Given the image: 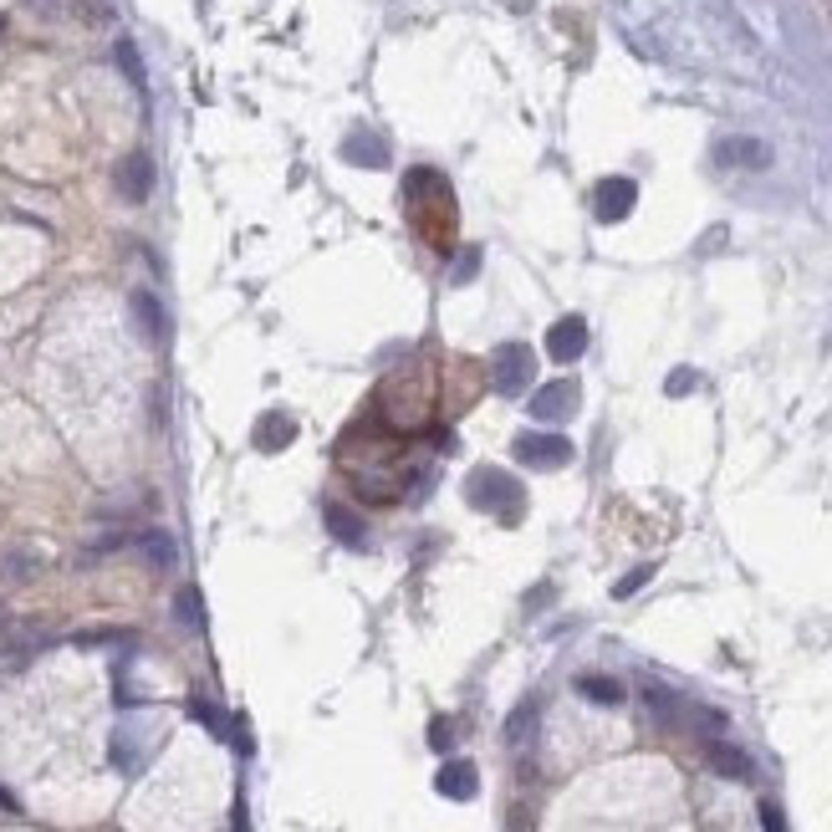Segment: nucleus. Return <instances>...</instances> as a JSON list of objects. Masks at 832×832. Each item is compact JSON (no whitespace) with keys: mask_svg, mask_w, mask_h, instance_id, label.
<instances>
[{"mask_svg":"<svg viewBox=\"0 0 832 832\" xmlns=\"http://www.w3.org/2000/svg\"><path fill=\"white\" fill-rule=\"evenodd\" d=\"M761 828H766V832H786L782 812H777V807H771V802H761Z\"/></svg>","mask_w":832,"mask_h":832,"instance_id":"23","label":"nucleus"},{"mask_svg":"<svg viewBox=\"0 0 832 832\" xmlns=\"http://www.w3.org/2000/svg\"><path fill=\"white\" fill-rule=\"evenodd\" d=\"M297 439V424L286 414H266V419H256V450H286Z\"/></svg>","mask_w":832,"mask_h":832,"instance_id":"9","label":"nucleus"},{"mask_svg":"<svg viewBox=\"0 0 832 832\" xmlns=\"http://www.w3.org/2000/svg\"><path fill=\"white\" fill-rule=\"evenodd\" d=\"M695 383V373H669V394H684Z\"/></svg>","mask_w":832,"mask_h":832,"instance_id":"24","label":"nucleus"},{"mask_svg":"<svg viewBox=\"0 0 832 832\" xmlns=\"http://www.w3.org/2000/svg\"><path fill=\"white\" fill-rule=\"evenodd\" d=\"M0 629H5V608H0Z\"/></svg>","mask_w":832,"mask_h":832,"instance_id":"27","label":"nucleus"},{"mask_svg":"<svg viewBox=\"0 0 832 832\" xmlns=\"http://www.w3.org/2000/svg\"><path fill=\"white\" fill-rule=\"evenodd\" d=\"M149 189H153L149 153H128V159L117 164V195H123V200H134V204H144V200H149Z\"/></svg>","mask_w":832,"mask_h":832,"instance_id":"7","label":"nucleus"},{"mask_svg":"<svg viewBox=\"0 0 832 832\" xmlns=\"http://www.w3.org/2000/svg\"><path fill=\"white\" fill-rule=\"evenodd\" d=\"M720 159H725V164H766V149L761 144H750V138H735V144L720 149Z\"/></svg>","mask_w":832,"mask_h":832,"instance_id":"16","label":"nucleus"},{"mask_svg":"<svg viewBox=\"0 0 832 832\" xmlns=\"http://www.w3.org/2000/svg\"><path fill=\"white\" fill-rule=\"evenodd\" d=\"M547 352L557 358V363L583 358V352H587V322H583V316H562V322H551V327H547Z\"/></svg>","mask_w":832,"mask_h":832,"instance_id":"5","label":"nucleus"},{"mask_svg":"<svg viewBox=\"0 0 832 832\" xmlns=\"http://www.w3.org/2000/svg\"><path fill=\"white\" fill-rule=\"evenodd\" d=\"M517 460L532 470H562L572 460V439L567 434H521L517 439Z\"/></svg>","mask_w":832,"mask_h":832,"instance_id":"3","label":"nucleus"},{"mask_svg":"<svg viewBox=\"0 0 832 832\" xmlns=\"http://www.w3.org/2000/svg\"><path fill=\"white\" fill-rule=\"evenodd\" d=\"M348 159H358V164H383V153L368 138H348Z\"/></svg>","mask_w":832,"mask_h":832,"instance_id":"20","label":"nucleus"},{"mask_svg":"<svg viewBox=\"0 0 832 832\" xmlns=\"http://www.w3.org/2000/svg\"><path fill=\"white\" fill-rule=\"evenodd\" d=\"M536 378V352L526 348V343H506V348H496V363H490V383H496V394H506V399H517V394H526Z\"/></svg>","mask_w":832,"mask_h":832,"instance_id":"2","label":"nucleus"},{"mask_svg":"<svg viewBox=\"0 0 832 832\" xmlns=\"http://www.w3.org/2000/svg\"><path fill=\"white\" fill-rule=\"evenodd\" d=\"M633 200H638V184L633 179H603L598 195H593V210H598V220H623L633 210Z\"/></svg>","mask_w":832,"mask_h":832,"instance_id":"6","label":"nucleus"},{"mask_svg":"<svg viewBox=\"0 0 832 832\" xmlns=\"http://www.w3.org/2000/svg\"><path fill=\"white\" fill-rule=\"evenodd\" d=\"M649 578H654V567H633L629 578H623V583L613 587V598H633V593H638V587L649 583Z\"/></svg>","mask_w":832,"mask_h":832,"instance_id":"19","label":"nucleus"},{"mask_svg":"<svg viewBox=\"0 0 832 832\" xmlns=\"http://www.w3.org/2000/svg\"><path fill=\"white\" fill-rule=\"evenodd\" d=\"M450 741H455V735H450V720H434V725H430V746H434V750H450Z\"/></svg>","mask_w":832,"mask_h":832,"instance_id":"22","label":"nucleus"},{"mask_svg":"<svg viewBox=\"0 0 832 832\" xmlns=\"http://www.w3.org/2000/svg\"><path fill=\"white\" fill-rule=\"evenodd\" d=\"M0 812H16V797L11 792H0Z\"/></svg>","mask_w":832,"mask_h":832,"instance_id":"25","label":"nucleus"},{"mask_svg":"<svg viewBox=\"0 0 832 832\" xmlns=\"http://www.w3.org/2000/svg\"><path fill=\"white\" fill-rule=\"evenodd\" d=\"M0 578H5V583H26V578H36V557L32 551H5V557H0Z\"/></svg>","mask_w":832,"mask_h":832,"instance_id":"15","label":"nucleus"},{"mask_svg":"<svg viewBox=\"0 0 832 832\" xmlns=\"http://www.w3.org/2000/svg\"><path fill=\"white\" fill-rule=\"evenodd\" d=\"M322 517H327V532H333L337 542H343V547H363V542H368V526H363L358 517H352L348 506H327Z\"/></svg>","mask_w":832,"mask_h":832,"instance_id":"11","label":"nucleus"},{"mask_svg":"<svg viewBox=\"0 0 832 832\" xmlns=\"http://www.w3.org/2000/svg\"><path fill=\"white\" fill-rule=\"evenodd\" d=\"M189 716L200 720V725H210V731H215L220 741H225V735H231V720L220 716V710H210V705H204V699H195V705H189Z\"/></svg>","mask_w":832,"mask_h":832,"instance_id":"18","label":"nucleus"},{"mask_svg":"<svg viewBox=\"0 0 832 832\" xmlns=\"http://www.w3.org/2000/svg\"><path fill=\"white\" fill-rule=\"evenodd\" d=\"M475 266H481V250H465V256H460V266H455V282L465 286L470 276H475Z\"/></svg>","mask_w":832,"mask_h":832,"instance_id":"21","label":"nucleus"},{"mask_svg":"<svg viewBox=\"0 0 832 832\" xmlns=\"http://www.w3.org/2000/svg\"><path fill=\"white\" fill-rule=\"evenodd\" d=\"M578 690H583L593 705H618V699H623V684L608 680V674H583V680H578Z\"/></svg>","mask_w":832,"mask_h":832,"instance_id":"13","label":"nucleus"},{"mask_svg":"<svg viewBox=\"0 0 832 832\" xmlns=\"http://www.w3.org/2000/svg\"><path fill=\"white\" fill-rule=\"evenodd\" d=\"M134 547L144 551V562H149L153 572H169V567H174V557H179V551H174V536H169V532H144Z\"/></svg>","mask_w":832,"mask_h":832,"instance_id":"12","label":"nucleus"},{"mask_svg":"<svg viewBox=\"0 0 832 832\" xmlns=\"http://www.w3.org/2000/svg\"><path fill=\"white\" fill-rule=\"evenodd\" d=\"M506 5H517V11H521V5H532V0H506Z\"/></svg>","mask_w":832,"mask_h":832,"instance_id":"26","label":"nucleus"},{"mask_svg":"<svg viewBox=\"0 0 832 832\" xmlns=\"http://www.w3.org/2000/svg\"><path fill=\"white\" fill-rule=\"evenodd\" d=\"M465 496H470V506H475V511L506 521V526H511V521H521V511H526V496H521V485L511 481L506 470H490V465H481L475 475H470Z\"/></svg>","mask_w":832,"mask_h":832,"instance_id":"1","label":"nucleus"},{"mask_svg":"<svg viewBox=\"0 0 832 832\" xmlns=\"http://www.w3.org/2000/svg\"><path fill=\"white\" fill-rule=\"evenodd\" d=\"M434 792L450 802H470L481 792V777H475V766L470 761H445L439 766V777H434Z\"/></svg>","mask_w":832,"mask_h":832,"instance_id":"8","label":"nucleus"},{"mask_svg":"<svg viewBox=\"0 0 832 832\" xmlns=\"http://www.w3.org/2000/svg\"><path fill=\"white\" fill-rule=\"evenodd\" d=\"M710 766H716L720 777H731V782H750V756L746 750H735V746H725V741H710Z\"/></svg>","mask_w":832,"mask_h":832,"instance_id":"10","label":"nucleus"},{"mask_svg":"<svg viewBox=\"0 0 832 832\" xmlns=\"http://www.w3.org/2000/svg\"><path fill=\"white\" fill-rule=\"evenodd\" d=\"M572 409H578V383H567V378H557L532 394V419H542V424L572 419Z\"/></svg>","mask_w":832,"mask_h":832,"instance_id":"4","label":"nucleus"},{"mask_svg":"<svg viewBox=\"0 0 832 832\" xmlns=\"http://www.w3.org/2000/svg\"><path fill=\"white\" fill-rule=\"evenodd\" d=\"M134 316H138V327H144V337H164V312H159V301L149 297V291H138L134 297Z\"/></svg>","mask_w":832,"mask_h":832,"instance_id":"14","label":"nucleus"},{"mask_svg":"<svg viewBox=\"0 0 832 832\" xmlns=\"http://www.w3.org/2000/svg\"><path fill=\"white\" fill-rule=\"evenodd\" d=\"M174 608H179V623H189V629H200L204 623V608H200V593H195V587H184Z\"/></svg>","mask_w":832,"mask_h":832,"instance_id":"17","label":"nucleus"}]
</instances>
